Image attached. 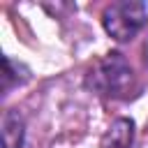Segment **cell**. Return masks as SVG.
Masks as SVG:
<instances>
[{"instance_id":"cell-1","label":"cell","mask_w":148,"mask_h":148,"mask_svg":"<svg viewBox=\"0 0 148 148\" xmlns=\"http://www.w3.org/2000/svg\"><path fill=\"white\" fill-rule=\"evenodd\" d=\"M86 86L95 95L123 99L134 90V69L123 53L111 51L88 69Z\"/></svg>"},{"instance_id":"cell-2","label":"cell","mask_w":148,"mask_h":148,"mask_svg":"<svg viewBox=\"0 0 148 148\" xmlns=\"http://www.w3.org/2000/svg\"><path fill=\"white\" fill-rule=\"evenodd\" d=\"M148 21V12L143 2L136 0H123L113 2L102 12V25L106 35H111L116 42H130L134 39L141 28Z\"/></svg>"},{"instance_id":"cell-3","label":"cell","mask_w":148,"mask_h":148,"mask_svg":"<svg viewBox=\"0 0 148 148\" xmlns=\"http://www.w3.org/2000/svg\"><path fill=\"white\" fill-rule=\"evenodd\" d=\"M25 146V123L16 109L5 111L2 116V148H23Z\"/></svg>"},{"instance_id":"cell-4","label":"cell","mask_w":148,"mask_h":148,"mask_svg":"<svg viewBox=\"0 0 148 148\" xmlns=\"http://www.w3.org/2000/svg\"><path fill=\"white\" fill-rule=\"evenodd\" d=\"M132 141H134V120L116 118L102 136V148H130Z\"/></svg>"},{"instance_id":"cell-5","label":"cell","mask_w":148,"mask_h":148,"mask_svg":"<svg viewBox=\"0 0 148 148\" xmlns=\"http://www.w3.org/2000/svg\"><path fill=\"white\" fill-rule=\"evenodd\" d=\"M5 62V72H2V92H9L12 86H21L30 79V69L23 65V62H16L14 58L5 56L2 58Z\"/></svg>"}]
</instances>
